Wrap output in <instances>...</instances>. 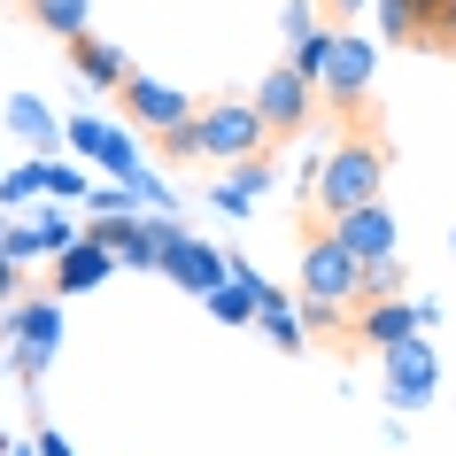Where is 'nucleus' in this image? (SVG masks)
I'll return each mask as SVG.
<instances>
[{"instance_id":"1","label":"nucleus","mask_w":456,"mask_h":456,"mask_svg":"<svg viewBox=\"0 0 456 456\" xmlns=\"http://www.w3.org/2000/svg\"><path fill=\"white\" fill-rule=\"evenodd\" d=\"M387 163H395V147L379 140V132H348V140L317 163V178H310V209L317 216H348V209H363V201H379V186H387Z\"/></svg>"},{"instance_id":"2","label":"nucleus","mask_w":456,"mask_h":456,"mask_svg":"<svg viewBox=\"0 0 456 456\" xmlns=\"http://www.w3.org/2000/svg\"><path fill=\"white\" fill-rule=\"evenodd\" d=\"M302 294H317V302H348V310L363 302V264L340 248V232L317 209H302Z\"/></svg>"},{"instance_id":"3","label":"nucleus","mask_w":456,"mask_h":456,"mask_svg":"<svg viewBox=\"0 0 456 456\" xmlns=\"http://www.w3.org/2000/svg\"><path fill=\"white\" fill-rule=\"evenodd\" d=\"M193 140H201V155H216V163H248V155H271V124L256 101H201L193 109Z\"/></svg>"},{"instance_id":"4","label":"nucleus","mask_w":456,"mask_h":456,"mask_svg":"<svg viewBox=\"0 0 456 456\" xmlns=\"http://www.w3.org/2000/svg\"><path fill=\"white\" fill-rule=\"evenodd\" d=\"M256 109H264L271 140H302V132H310V117H317V77L294 70V62H279V70L256 86Z\"/></svg>"},{"instance_id":"5","label":"nucleus","mask_w":456,"mask_h":456,"mask_svg":"<svg viewBox=\"0 0 456 456\" xmlns=\"http://www.w3.org/2000/svg\"><path fill=\"white\" fill-rule=\"evenodd\" d=\"M117 101H124V124H140V132H155V140H163L170 124H186L193 109H201V101H186L178 86H163V77H140V70L117 86Z\"/></svg>"},{"instance_id":"6","label":"nucleus","mask_w":456,"mask_h":456,"mask_svg":"<svg viewBox=\"0 0 456 456\" xmlns=\"http://www.w3.org/2000/svg\"><path fill=\"white\" fill-rule=\"evenodd\" d=\"M418 325H433V302H410V294H395V302H356V348H403Z\"/></svg>"},{"instance_id":"7","label":"nucleus","mask_w":456,"mask_h":456,"mask_svg":"<svg viewBox=\"0 0 456 456\" xmlns=\"http://www.w3.org/2000/svg\"><path fill=\"white\" fill-rule=\"evenodd\" d=\"M163 271L186 294H209V287L232 279V256H216V248H201V240H186V232H170V224H163Z\"/></svg>"},{"instance_id":"8","label":"nucleus","mask_w":456,"mask_h":456,"mask_svg":"<svg viewBox=\"0 0 456 456\" xmlns=\"http://www.w3.org/2000/svg\"><path fill=\"white\" fill-rule=\"evenodd\" d=\"M325 224L340 232V248H348L356 264H379V256H395V240H403V232H395V209H387V201H363V209L325 216Z\"/></svg>"},{"instance_id":"9","label":"nucleus","mask_w":456,"mask_h":456,"mask_svg":"<svg viewBox=\"0 0 456 456\" xmlns=\"http://www.w3.org/2000/svg\"><path fill=\"white\" fill-rule=\"evenodd\" d=\"M94 240H109L124 264H140V271H163V224H140L124 209H94Z\"/></svg>"},{"instance_id":"10","label":"nucleus","mask_w":456,"mask_h":456,"mask_svg":"<svg viewBox=\"0 0 456 456\" xmlns=\"http://www.w3.org/2000/svg\"><path fill=\"white\" fill-rule=\"evenodd\" d=\"M62 54H70V70L86 77V86H101V94H117L124 77H132V54H124V47H109V39H94V31L62 39Z\"/></svg>"},{"instance_id":"11","label":"nucleus","mask_w":456,"mask_h":456,"mask_svg":"<svg viewBox=\"0 0 456 456\" xmlns=\"http://www.w3.org/2000/svg\"><path fill=\"white\" fill-rule=\"evenodd\" d=\"M117 264H124L117 248L86 232V240H70V248H62V264H54V294H86V287H101V279H109Z\"/></svg>"},{"instance_id":"12","label":"nucleus","mask_w":456,"mask_h":456,"mask_svg":"<svg viewBox=\"0 0 456 456\" xmlns=\"http://www.w3.org/2000/svg\"><path fill=\"white\" fill-rule=\"evenodd\" d=\"M387 387H395V403H433V348L418 333L403 340V348H387Z\"/></svg>"},{"instance_id":"13","label":"nucleus","mask_w":456,"mask_h":456,"mask_svg":"<svg viewBox=\"0 0 456 456\" xmlns=\"http://www.w3.org/2000/svg\"><path fill=\"white\" fill-rule=\"evenodd\" d=\"M54 340H62V310L54 302H24L16 310V363H24V379H39V363H47Z\"/></svg>"},{"instance_id":"14","label":"nucleus","mask_w":456,"mask_h":456,"mask_svg":"<svg viewBox=\"0 0 456 456\" xmlns=\"http://www.w3.org/2000/svg\"><path fill=\"white\" fill-rule=\"evenodd\" d=\"M302 333L325 340V348H340V356H356V310H348V302H317V294H302Z\"/></svg>"},{"instance_id":"15","label":"nucleus","mask_w":456,"mask_h":456,"mask_svg":"<svg viewBox=\"0 0 456 456\" xmlns=\"http://www.w3.org/2000/svg\"><path fill=\"white\" fill-rule=\"evenodd\" d=\"M70 147H77V155H94V163H109V170L124 178V186L140 178V163H132V147H124V132H101V124H70Z\"/></svg>"},{"instance_id":"16","label":"nucleus","mask_w":456,"mask_h":456,"mask_svg":"<svg viewBox=\"0 0 456 456\" xmlns=\"http://www.w3.org/2000/svg\"><path fill=\"white\" fill-rule=\"evenodd\" d=\"M24 16L47 39H77V31H94V0H24Z\"/></svg>"},{"instance_id":"17","label":"nucleus","mask_w":456,"mask_h":456,"mask_svg":"<svg viewBox=\"0 0 456 456\" xmlns=\"http://www.w3.org/2000/svg\"><path fill=\"white\" fill-rule=\"evenodd\" d=\"M264 186H271V155H248V163H232V178H224V186H216L209 201L240 216V209H248V193H264Z\"/></svg>"},{"instance_id":"18","label":"nucleus","mask_w":456,"mask_h":456,"mask_svg":"<svg viewBox=\"0 0 456 456\" xmlns=\"http://www.w3.org/2000/svg\"><path fill=\"white\" fill-rule=\"evenodd\" d=\"M403 287H410V271L395 264V256H379V264H363V302H395Z\"/></svg>"},{"instance_id":"19","label":"nucleus","mask_w":456,"mask_h":456,"mask_svg":"<svg viewBox=\"0 0 456 456\" xmlns=\"http://www.w3.org/2000/svg\"><path fill=\"white\" fill-rule=\"evenodd\" d=\"M8 124H16V132H39V147L54 140V117L39 109V101H16V109H8Z\"/></svg>"},{"instance_id":"20","label":"nucleus","mask_w":456,"mask_h":456,"mask_svg":"<svg viewBox=\"0 0 456 456\" xmlns=\"http://www.w3.org/2000/svg\"><path fill=\"white\" fill-rule=\"evenodd\" d=\"M16 294H24V271H16V256H8V248H0V310H8V302H16Z\"/></svg>"},{"instance_id":"21","label":"nucleus","mask_w":456,"mask_h":456,"mask_svg":"<svg viewBox=\"0 0 456 456\" xmlns=\"http://www.w3.org/2000/svg\"><path fill=\"white\" fill-rule=\"evenodd\" d=\"M39 186L47 193H77V170L70 163H39Z\"/></svg>"},{"instance_id":"22","label":"nucleus","mask_w":456,"mask_h":456,"mask_svg":"<svg viewBox=\"0 0 456 456\" xmlns=\"http://www.w3.org/2000/svg\"><path fill=\"white\" fill-rule=\"evenodd\" d=\"M310 16H317V8H302V0L287 8V39H294V47H302V39H317V24H310Z\"/></svg>"},{"instance_id":"23","label":"nucleus","mask_w":456,"mask_h":456,"mask_svg":"<svg viewBox=\"0 0 456 456\" xmlns=\"http://www.w3.org/2000/svg\"><path fill=\"white\" fill-rule=\"evenodd\" d=\"M77 240V232H70V224H62V216H47V224H39V248H54V256H62V248H70Z\"/></svg>"},{"instance_id":"24","label":"nucleus","mask_w":456,"mask_h":456,"mask_svg":"<svg viewBox=\"0 0 456 456\" xmlns=\"http://www.w3.org/2000/svg\"><path fill=\"white\" fill-rule=\"evenodd\" d=\"M39 456H70V441L62 433H39Z\"/></svg>"},{"instance_id":"25","label":"nucleus","mask_w":456,"mask_h":456,"mask_svg":"<svg viewBox=\"0 0 456 456\" xmlns=\"http://www.w3.org/2000/svg\"><path fill=\"white\" fill-rule=\"evenodd\" d=\"M325 8H333V16H356V0H325Z\"/></svg>"},{"instance_id":"26","label":"nucleus","mask_w":456,"mask_h":456,"mask_svg":"<svg viewBox=\"0 0 456 456\" xmlns=\"http://www.w3.org/2000/svg\"><path fill=\"white\" fill-rule=\"evenodd\" d=\"M449 248H456V240H449Z\"/></svg>"}]
</instances>
